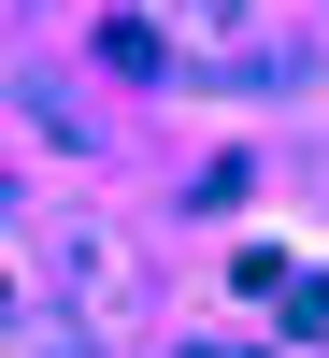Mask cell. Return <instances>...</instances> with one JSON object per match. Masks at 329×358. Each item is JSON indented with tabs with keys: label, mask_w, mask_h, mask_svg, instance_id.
Returning <instances> with one entry per match:
<instances>
[{
	"label": "cell",
	"mask_w": 329,
	"mask_h": 358,
	"mask_svg": "<svg viewBox=\"0 0 329 358\" xmlns=\"http://www.w3.org/2000/svg\"><path fill=\"white\" fill-rule=\"evenodd\" d=\"M29 258H43V287H57V301L86 315V330H129V315H143V287H129V258H115L101 229H72V215H43V244H29Z\"/></svg>",
	"instance_id": "cell-1"
}]
</instances>
